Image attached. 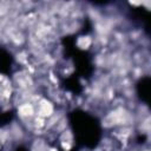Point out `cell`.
Returning <instances> with one entry per match:
<instances>
[{"mask_svg":"<svg viewBox=\"0 0 151 151\" xmlns=\"http://www.w3.org/2000/svg\"><path fill=\"white\" fill-rule=\"evenodd\" d=\"M39 113L40 116H50L52 113V106L50 103L42 100L39 105Z\"/></svg>","mask_w":151,"mask_h":151,"instance_id":"cell-1","label":"cell"},{"mask_svg":"<svg viewBox=\"0 0 151 151\" xmlns=\"http://www.w3.org/2000/svg\"><path fill=\"white\" fill-rule=\"evenodd\" d=\"M19 110H20V113H21L22 116H29V114L33 113V109H32V106L28 105V104H25V105L20 106Z\"/></svg>","mask_w":151,"mask_h":151,"instance_id":"cell-2","label":"cell"}]
</instances>
